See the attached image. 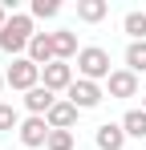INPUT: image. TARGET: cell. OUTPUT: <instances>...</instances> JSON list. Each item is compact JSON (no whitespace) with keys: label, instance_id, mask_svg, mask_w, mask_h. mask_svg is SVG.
Segmentation results:
<instances>
[{"label":"cell","instance_id":"8","mask_svg":"<svg viewBox=\"0 0 146 150\" xmlns=\"http://www.w3.org/2000/svg\"><path fill=\"white\" fill-rule=\"evenodd\" d=\"M53 105H57V98H53V89H45V85H37V89L24 93V110H28L33 118H45Z\"/></svg>","mask_w":146,"mask_h":150},{"label":"cell","instance_id":"19","mask_svg":"<svg viewBox=\"0 0 146 150\" xmlns=\"http://www.w3.org/2000/svg\"><path fill=\"white\" fill-rule=\"evenodd\" d=\"M57 12H61V4H57V0H33V16H41V21H45V16H57Z\"/></svg>","mask_w":146,"mask_h":150},{"label":"cell","instance_id":"3","mask_svg":"<svg viewBox=\"0 0 146 150\" xmlns=\"http://www.w3.org/2000/svg\"><path fill=\"white\" fill-rule=\"evenodd\" d=\"M4 81H8L12 89H24V93H28V89H37V85H41V65H33L28 57H16V61L8 65Z\"/></svg>","mask_w":146,"mask_h":150},{"label":"cell","instance_id":"14","mask_svg":"<svg viewBox=\"0 0 146 150\" xmlns=\"http://www.w3.org/2000/svg\"><path fill=\"white\" fill-rule=\"evenodd\" d=\"M126 69L130 73H146V41H130L126 45Z\"/></svg>","mask_w":146,"mask_h":150},{"label":"cell","instance_id":"10","mask_svg":"<svg viewBox=\"0 0 146 150\" xmlns=\"http://www.w3.org/2000/svg\"><path fill=\"white\" fill-rule=\"evenodd\" d=\"M77 114H81V110H77L73 101H57V105L45 114V122H49V130H69V126L77 122Z\"/></svg>","mask_w":146,"mask_h":150},{"label":"cell","instance_id":"5","mask_svg":"<svg viewBox=\"0 0 146 150\" xmlns=\"http://www.w3.org/2000/svg\"><path fill=\"white\" fill-rule=\"evenodd\" d=\"M16 134H21L24 150H37V146H45V142H49V134H53V130H49L45 118H33V114H28V118L21 122V130H16Z\"/></svg>","mask_w":146,"mask_h":150},{"label":"cell","instance_id":"1","mask_svg":"<svg viewBox=\"0 0 146 150\" xmlns=\"http://www.w3.org/2000/svg\"><path fill=\"white\" fill-rule=\"evenodd\" d=\"M33 37H37V33H33V21L21 16V12H12V16H8V25L0 28V49L16 57L21 49H28V41H33Z\"/></svg>","mask_w":146,"mask_h":150},{"label":"cell","instance_id":"18","mask_svg":"<svg viewBox=\"0 0 146 150\" xmlns=\"http://www.w3.org/2000/svg\"><path fill=\"white\" fill-rule=\"evenodd\" d=\"M0 130H21V114L4 101H0Z\"/></svg>","mask_w":146,"mask_h":150},{"label":"cell","instance_id":"4","mask_svg":"<svg viewBox=\"0 0 146 150\" xmlns=\"http://www.w3.org/2000/svg\"><path fill=\"white\" fill-rule=\"evenodd\" d=\"M101 98H106V93H101V85H97V81L77 77V81L69 85V101L77 105V110H94V105H101Z\"/></svg>","mask_w":146,"mask_h":150},{"label":"cell","instance_id":"6","mask_svg":"<svg viewBox=\"0 0 146 150\" xmlns=\"http://www.w3.org/2000/svg\"><path fill=\"white\" fill-rule=\"evenodd\" d=\"M41 77H45V89H53V93H57V89H65V93H69V85L77 81L69 61H53V65H45V69H41Z\"/></svg>","mask_w":146,"mask_h":150},{"label":"cell","instance_id":"7","mask_svg":"<svg viewBox=\"0 0 146 150\" xmlns=\"http://www.w3.org/2000/svg\"><path fill=\"white\" fill-rule=\"evenodd\" d=\"M28 61H33V65H41V69L57 61V49H53V33H37V37L28 41Z\"/></svg>","mask_w":146,"mask_h":150},{"label":"cell","instance_id":"11","mask_svg":"<svg viewBox=\"0 0 146 150\" xmlns=\"http://www.w3.org/2000/svg\"><path fill=\"white\" fill-rule=\"evenodd\" d=\"M97 150H122L126 146V130H122V122L114 126V122H106V126H97Z\"/></svg>","mask_w":146,"mask_h":150},{"label":"cell","instance_id":"9","mask_svg":"<svg viewBox=\"0 0 146 150\" xmlns=\"http://www.w3.org/2000/svg\"><path fill=\"white\" fill-rule=\"evenodd\" d=\"M134 93H138V73L114 69L110 73V98H134Z\"/></svg>","mask_w":146,"mask_h":150},{"label":"cell","instance_id":"15","mask_svg":"<svg viewBox=\"0 0 146 150\" xmlns=\"http://www.w3.org/2000/svg\"><path fill=\"white\" fill-rule=\"evenodd\" d=\"M122 130H126V138H146V110H130L122 118Z\"/></svg>","mask_w":146,"mask_h":150},{"label":"cell","instance_id":"13","mask_svg":"<svg viewBox=\"0 0 146 150\" xmlns=\"http://www.w3.org/2000/svg\"><path fill=\"white\" fill-rule=\"evenodd\" d=\"M53 49H57V61H69V57H77V37H73L69 28H61V33H53Z\"/></svg>","mask_w":146,"mask_h":150},{"label":"cell","instance_id":"2","mask_svg":"<svg viewBox=\"0 0 146 150\" xmlns=\"http://www.w3.org/2000/svg\"><path fill=\"white\" fill-rule=\"evenodd\" d=\"M77 73L85 77V81H101V77L110 81V73H114L110 69V53L97 49V45H85V49L77 53Z\"/></svg>","mask_w":146,"mask_h":150},{"label":"cell","instance_id":"22","mask_svg":"<svg viewBox=\"0 0 146 150\" xmlns=\"http://www.w3.org/2000/svg\"><path fill=\"white\" fill-rule=\"evenodd\" d=\"M142 110H146V93H142Z\"/></svg>","mask_w":146,"mask_h":150},{"label":"cell","instance_id":"17","mask_svg":"<svg viewBox=\"0 0 146 150\" xmlns=\"http://www.w3.org/2000/svg\"><path fill=\"white\" fill-rule=\"evenodd\" d=\"M45 150H73V130H53Z\"/></svg>","mask_w":146,"mask_h":150},{"label":"cell","instance_id":"20","mask_svg":"<svg viewBox=\"0 0 146 150\" xmlns=\"http://www.w3.org/2000/svg\"><path fill=\"white\" fill-rule=\"evenodd\" d=\"M4 25H8V12H4V4H0V28H4Z\"/></svg>","mask_w":146,"mask_h":150},{"label":"cell","instance_id":"21","mask_svg":"<svg viewBox=\"0 0 146 150\" xmlns=\"http://www.w3.org/2000/svg\"><path fill=\"white\" fill-rule=\"evenodd\" d=\"M4 85H8V81H4V73H0V89H4Z\"/></svg>","mask_w":146,"mask_h":150},{"label":"cell","instance_id":"16","mask_svg":"<svg viewBox=\"0 0 146 150\" xmlns=\"http://www.w3.org/2000/svg\"><path fill=\"white\" fill-rule=\"evenodd\" d=\"M122 28L130 33V41H146V12H126V21H122Z\"/></svg>","mask_w":146,"mask_h":150},{"label":"cell","instance_id":"12","mask_svg":"<svg viewBox=\"0 0 146 150\" xmlns=\"http://www.w3.org/2000/svg\"><path fill=\"white\" fill-rule=\"evenodd\" d=\"M77 16H81L85 25H97V21L110 16V4H106V0H81V4H77Z\"/></svg>","mask_w":146,"mask_h":150}]
</instances>
